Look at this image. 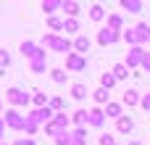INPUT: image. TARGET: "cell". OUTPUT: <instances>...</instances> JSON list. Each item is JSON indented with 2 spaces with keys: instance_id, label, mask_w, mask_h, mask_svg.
Segmentation results:
<instances>
[{
  "instance_id": "obj_1",
  "label": "cell",
  "mask_w": 150,
  "mask_h": 145,
  "mask_svg": "<svg viewBox=\"0 0 150 145\" xmlns=\"http://www.w3.org/2000/svg\"><path fill=\"white\" fill-rule=\"evenodd\" d=\"M42 45L50 48V50H58V53H69L74 48V42L69 37H58V34H45L42 37Z\"/></svg>"
},
{
  "instance_id": "obj_2",
  "label": "cell",
  "mask_w": 150,
  "mask_h": 145,
  "mask_svg": "<svg viewBox=\"0 0 150 145\" xmlns=\"http://www.w3.org/2000/svg\"><path fill=\"white\" fill-rule=\"evenodd\" d=\"M66 129H69V119H66V114H55L53 116V122L50 124H45V135H50V137H61V135H66Z\"/></svg>"
},
{
  "instance_id": "obj_3",
  "label": "cell",
  "mask_w": 150,
  "mask_h": 145,
  "mask_svg": "<svg viewBox=\"0 0 150 145\" xmlns=\"http://www.w3.org/2000/svg\"><path fill=\"white\" fill-rule=\"evenodd\" d=\"M5 100H8L13 108H18V106H29V103H32V95L24 92L21 87H8V90H5Z\"/></svg>"
},
{
  "instance_id": "obj_4",
  "label": "cell",
  "mask_w": 150,
  "mask_h": 145,
  "mask_svg": "<svg viewBox=\"0 0 150 145\" xmlns=\"http://www.w3.org/2000/svg\"><path fill=\"white\" fill-rule=\"evenodd\" d=\"M3 119H5V127H11V129H16V132H24V124H26V116H21L16 108H11V111H5L3 114Z\"/></svg>"
},
{
  "instance_id": "obj_5",
  "label": "cell",
  "mask_w": 150,
  "mask_h": 145,
  "mask_svg": "<svg viewBox=\"0 0 150 145\" xmlns=\"http://www.w3.org/2000/svg\"><path fill=\"white\" fill-rule=\"evenodd\" d=\"M145 48H129V53H127V58H124V66L127 69H137V66H142V58H145Z\"/></svg>"
},
{
  "instance_id": "obj_6",
  "label": "cell",
  "mask_w": 150,
  "mask_h": 145,
  "mask_svg": "<svg viewBox=\"0 0 150 145\" xmlns=\"http://www.w3.org/2000/svg\"><path fill=\"white\" fill-rule=\"evenodd\" d=\"M53 116H55V114H53V108L47 106V108H34L26 119H29V122H34V124L40 127V124H50V122H53Z\"/></svg>"
},
{
  "instance_id": "obj_7",
  "label": "cell",
  "mask_w": 150,
  "mask_h": 145,
  "mask_svg": "<svg viewBox=\"0 0 150 145\" xmlns=\"http://www.w3.org/2000/svg\"><path fill=\"white\" fill-rule=\"evenodd\" d=\"M121 40V32H116V29H111V26H103L100 32H98V45H113V42H119Z\"/></svg>"
},
{
  "instance_id": "obj_8",
  "label": "cell",
  "mask_w": 150,
  "mask_h": 145,
  "mask_svg": "<svg viewBox=\"0 0 150 145\" xmlns=\"http://www.w3.org/2000/svg\"><path fill=\"white\" fill-rule=\"evenodd\" d=\"M66 69L69 71H82V69H87V58L79 55V53H69L66 55Z\"/></svg>"
},
{
  "instance_id": "obj_9",
  "label": "cell",
  "mask_w": 150,
  "mask_h": 145,
  "mask_svg": "<svg viewBox=\"0 0 150 145\" xmlns=\"http://www.w3.org/2000/svg\"><path fill=\"white\" fill-rule=\"evenodd\" d=\"M21 53H24L29 61H34V58H47V55H45V48H37L34 42H21Z\"/></svg>"
},
{
  "instance_id": "obj_10",
  "label": "cell",
  "mask_w": 150,
  "mask_h": 145,
  "mask_svg": "<svg viewBox=\"0 0 150 145\" xmlns=\"http://www.w3.org/2000/svg\"><path fill=\"white\" fill-rule=\"evenodd\" d=\"M103 124H105V111H100V108L87 111V127H103Z\"/></svg>"
},
{
  "instance_id": "obj_11",
  "label": "cell",
  "mask_w": 150,
  "mask_h": 145,
  "mask_svg": "<svg viewBox=\"0 0 150 145\" xmlns=\"http://www.w3.org/2000/svg\"><path fill=\"white\" fill-rule=\"evenodd\" d=\"M90 48H92V40H90L87 34H79V37L74 40V50H76L79 55H87V53H90Z\"/></svg>"
},
{
  "instance_id": "obj_12",
  "label": "cell",
  "mask_w": 150,
  "mask_h": 145,
  "mask_svg": "<svg viewBox=\"0 0 150 145\" xmlns=\"http://www.w3.org/2000/svg\"><path fill=\"white\" fill-rule=\"evenodd\" d=\"M116 129H119L121 135H129V132L134 129V122H132L129 116H121V119H116Z\"/></svg>"
},
{
  "instance_id": "obj_13",
  "label": "cell",
  "mask_w": 150,
  "mask_h": 145,
  "mask_svg": "<svg viewBox=\"0 0 150 145\" xmlns=\"http://www.w3.org/2000/svg\"><path fill=\"white\" fill-rule=\"evenodd\" d=\"M61 11H63L69 18H74V16H79V3H74V0H63Z\"/></svg>"
},
{
  "instance_id": "obj_14",
  "label": "cell",
  "mask_w": 150,
  "mask_h": 145,
  "mask_svg": "<svg viewBox=\"0 0 150 145\" xmlns=\"http://www.w3.org/2000/svg\"><path fill=\"white\" fill-rule=\"evenodd\" d=\"M121 8L129 13H140L142 11V0H121Z\"/></svg>"
},
{
  "instance_id": "obj_15",
  "label": "cell",
  "mask_w": 150,
  "mask_h": 145,
  "mask_svg": "<svg viewBox=\"0 0 150 145\" xmlns=\"http://www.w3.org/2000/svg\"><path fill=\"white\" fill-rule=\"evenodd\" d=\"M71 98H74V100H84V98H87V85H82V82L74 85V87H71Z\"/></svg>"
},
{
  "instance_id": "obj_16",
  "label": "cell",
  "mask_w": 150,
  "mask_h": 145,
  "mask_svg": "<svg viewBox=\"0 0 150 145\" xmlns=\"http://www.w3.org/2000/svg\"><path fill=\"white\" fill-rule=\"evenodd\" d=\"M92 98H95V103H100V106H103V103H105V106L111 103V95H108V90H103V87H98V90L92 92Z\"/></svg>"
},
{
  "instance_id": "obj_17",
  "label": "cell",
  "mask_w": 150,
  "mask_h": 145,
  "mask_svg": "<svg viewBox=\"0 0 150 145\" xmlns=\"http://www.w3.org/2000/svg\"><path fill=\"white\" fill-rule=\"evenodd\" d=\"M121 100H124V106H137V103H140V92H137V90H127Z\"/></svg>"
},
{
  "instance_id": "obj_18",
  "label": "cell",
  "mask_w": 150,
  "mask_h": 145,
  "mask_svg": "<svg viewBox=\"0 0 150 145\" xmlns=\"http://www.w3.org/2000/svg\"><path fill=\"white\" fill-rule=\"evenodd\" d=\"M111 74H113V77H116V82H119V79H127V77H129V69H127L124 63H116V66L111 69Z\"/></svg>"
},
{
  "instance_id": "obj_19",
  "label": "cell",
  "mask_w": 150,
  "mask_h": 145,
  "mask_svg": "<svg viewBox=\"0 0 150 145\" xmlns=\"http://www.w3.org/2000/svg\"><path fill=\"white\" fill-rule=\"evenodd\" d=\"M32 103H34L37 108H47V103H50V98H47L45 92H34V95H32Z\"/></svg>"
},
{
  "instance_id": "obj_20",
  "label": "cell",
  "mask_w": 150,
  "mask_h": 145,
  "mask_svg": "<svg viewBox=\"0 0 150 145\" xmlns=\"http://www.w3.org/2000/svg\"><path fill=\"white\" fill-rule=\"evenodd\" d=\"M90 18H92V21H103V18H105V8H103V5H92V8H90Z\"/></svg>"
},
{
  "instance_id": "obj_21",
  "label": "cell",
  "mask_w": 150,
  "mask_h": 145,
  "mask_svg": "<svg viewBox=\"0 0 150 145\" xmlns=\"http://www.w3.org/2000/svg\"><path fill=\"white\" fill-rule=\"evenodd\" d=\"M29 66H32V71H34V74H42V71H45V66H47V58H34V61H29Z\"/></svg>"
},
{
  "instance_id": "obj_22",
  "label": "cell",
  "mask_w": 150,
  "mask_h": 145,
  "mask_svg": "<svg viewBox=\"0 0 150 145\" xmlns=\"http://www.w3.org/2000/svg\"><path fill=\"white\" fill-rule=\"evenodd\" d=\"M61 5H63L61 0H45V3H42V11H45V13L50 16V13H53V11H58Z\"/></svg>"
},
{
  "instance_id": "obj_23",
  "label": "cell",
  "mask_w": 150,
  "mask_h": 145,
  "mask_svg": "<svg viewBox=\"0 0 150 145\" xmlns=\"http://www.w3.org/2000/svg\"><path fill=\"white\" fill-rule=\"evenodd\" d=\"M105 116L121 119V106H119V103H108V106H105Z\"/></svg>"
},
{
  "instance_id": "obj_24",
  "label": "cell",
  "mask_w": 150,
  "mask_h": 145,
  "mask_svg": "<svg viewBox=\"0 0 150 145\" xmlns=\"http://www.w3.org/2000/svg\"><path fill=\"white\" fill-rule=\"evenodd\" d=\"M71 122H74L76 127H84V124H87V111H84V108H79V111L71 116Z\"/></svg>"
},
{
  "instance_id": "obj_25",
  "label": "cell",
  "mask_w": 150,
  "mask_h": 145,
  "mask_svg": "<svg viewBox=\"0 0 150 145\" xmlns=\"http://www.w3.org/2000/svg\"><path fill=\"white\" fill-rule=\"evenodd\" d=\"M47 26H50V29H55V32H61V29L66 26V21H63V18H58V16H50V18H47Z\"/></svg>"
},
{
  "instance_id": "obj_26",
  "label": "cell",
  "mask_w": 150,
  "mask_h": 145,
  "mask_svg": "<svg viewBox=\"0 0 150 145\" xmlns=\"http://www.w3.org/2000/svg\"><path fill=\"white\" fill-rule=\"evenodd\" d=\"M108 26H111V29H116V32H121V26H124V21H121V16H119V13H113V16H108Z\"/></svg>"
},
{
  "instance_id": "obj_27",
  "label": "cell",
  "mask_w": 150,
  "mask_h": 145,
  "mask_svg": "<svg viewBox=\"0 0 150 145\" xmlns=\"http://www.w3.org/2000/svg\"><path fill=\"white\" fill-rule=\"evenodd\" d=\"M50 77H53V82H55V85H63L69 74H66L63 69H53V71H50Z\"/></svg>"
},
{
  "instance_id": "obj_28",
  "label": "cell",
  "mask_w": 150,
  "mask_h": 145,
  "mask_svg": "<svg viewBox=\"0 0 150 145\" xmlns=\"http://www.w3.org/2000/svg\"><path fill=\"white\" fill-rule=\"evenodd\" d=\"M113 85H116V77H113V74H103V77H100V87H103V90H111Z\"/></svg>"
},
{
  "instance_id": "obj_29",
  "label": "cell",
  "mask_w": 150,
  "mask_h": 145,
  "mask_svg": "<svg viewBox=\"0 0 150 145\" xmlns=\"http://www.w3.org/2000/svg\"><path fill=\"white\" fill-rule=\"evenodd\" d=\"M47 106H50L53 111H58V114H61V111H63V106H66V100L55 95V98H50V103H47Z\"/></svg>"
},
{
  "instance_id": "obj_30",
  "label": "cell",
  "mask_w": 150,
  "mask_h": 145,
  "mask_svg": "<svg viewBox=\"0 0 150 145\" xmlns=\"http://www.w3.org/2000/svg\"><path fill=\"white\" fill-rule=\"evenodd\" d=\"M84 137H87V127H76V129H74V140H76V145H84Z\"/></svg>"
},
{
  "instance_id": "obj_31",
  "label": "cell",
  "mask_w": 150,
  "mask_h": 145,
  "mask_svg": "<svg viewBox=\"0 0 150 145\" xmlns=\"http://www.w3.org/2000/svg\"><path fill=\"white\" fill-rule=\"evenodd\" d=\"M55 145H76V140H74V135L66 132V135H61V137L55 140Z\"/></svg>"
},
{
  "instance_id": "obj_32",
  "label": "cell",
  "mask_w": 150,
  "mask_h": 145,
  "mask_svg": "<svg viewBox=\"0 0 150 145\" xmlns=\"http://www.w3.org/2000/svg\"><path fill=\"white\" fill-rule=\"evenodd\" d=\"M63 29L74 34V32H79V21H76V18H66V26H63Z\"/></svg>"
},
{
  "instance_id": "obj_33",
  "label": "cell",
  "mask_w": 150,
  "mask_h": 145,
  "mask_svg": "<svg viewBox=\"0 0 150 145\" xmlns=\"http://www.w3.org/2000/svg\"><path fill=\"white\" fill-rule=\"evenodd\" d=\"M37 129H40V127H37L34 122H29V119H26V124H24V132H26V135H37Z\"/></svg>"
},
{
  "instance_id": "obj_34",
  "label": "cell",
  "mask_w": 150,
  "mask_h": 145,
  "mask_svg": "<svg viewBox=\"0 0 150 145\" xmlns=\"http://www.w3.org/2000/svg\"><path fill=\"white\" fill-rule=\"evenodd\" d=\"M8 63H11V55H8V50H3V48H0V69H5Z\"/></svg>"
},
{
  "instance_id": "obj_35",
  "label": "cell",
  "mask_w": 150,
  "mask_h": 145,
  "mask_svg": "<svg viewBox=\"0 0 150 145\" xmlns=\"http://www.w3.org/2000/svg\"><path fill=\"white\" fill-rule=\"evenodd\" d=\"M140 106H142V108H145V111L150 114V92H148V95H142V98H140Z\"/></svg>"
},
{
  "instance_id": "obj_36",
  "label": "cell",
  "mask_w": 150,
  "mask_h": 145,
  "mask_svg": "<svg viewBox=\"0 0 150 145\" xmlns=\"http://www.w3.org/2000/svg\"><path fill=\"white\" fill-rule=\"evenodd\" d=\"M100 145H116L113 143V135H100Z\"/></svg>"
},
{
  "instance_id": "obj_37",
  "label": "cell",
  "mask_w": 150,
  "mask_h": 145,
  "mask_svg": "<svg viewBox=\"0 0 150 145\" xmlns=\"http://www.w3.org/2000/svg\"><path fill=\"white\" fill-rule=\"evenodd\" d=\"M13 145H37V143H34L32 137H18V140H16Z\"/></svg>"
},
{
  "instance_id": "obj_38",
  "label": "cell",
  "mask_w": 150,
  "mask_h": 145,
  "mask_svg": "<svg viewBox=\"0 0 150 145\" xmlns=\"http://www.w3.org/2000/svg\"><path fill=\"white\" fill-rule=\"evenodd\" d=\"M142 69L150 71V53H145V58H142Z\"/></svg>"
},
{
  "instance_id": "obj_39",
  "label": "cell",
  "mask_w": 150,
  "mask_h": 145,
  "mask_svg": "<svg viewBox=\"0 0 150 145\" xmlns=\"http://www.w3.org/2000/svg\"><path fill=\"white\" fill-rule=\"evenodd\" d=\"M3 127H5V119H0V140H3Z\"/></svg>"
},
{
  "instance_id": "obj_40",
  "label": "cell",
  "mask_w": 150,
  "mask_h": 145,
  "mask_svg": "<svg viewBox=\"0 0 150 145\" xmlns=\"http://www.w3.org/2000/svg\"><path fill=\"white\" fill-rule=\"evenodd\" d=\"M129 145H145V143H140V140H132V143H129Z\"/></svg>"
},
{
  "instance_id": "obj_41",
  "label": "cell",
  "mask_w": 150,
  "mask_h": 145,
  "mask_svg": "<svg viewBox=\"0 0 150 145\" xmlns=\"http://www.w3.org/2000/svg\"><path fill=\"white\" fill-rule=\"evenodd\" d=\"M0 108H3V103H0Z\"/></svg>"
},
{
  "instance_id": "obj_42",
  "label": "cell",
  "mask_w": 150,
  "mask_h": 145,
  "mask_svg": "<svg viewBox=\"0 0 150 145\" xmlns=\"http://www.w3.org/2000/svg\"><path fill=\"white\" fill-rule=\"evenodd\" d=\"M0 145H5V143H0Z\"/></svg>"
}]
</instances>
